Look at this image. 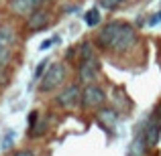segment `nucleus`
I'll return each mask as SVG.
<instances>
[{
    "mask_svg": "<svg viewBox=\"0 0 161 156\" xmlns=\"http://www.w3.org/2000/svg\"><path fill=\"white\" fill-rule=\"evenodd\" d=\"M139 33L126 20H110L98 31L94 37L96 49H102L108 53H126L137 45Z\"/></svg>",
    "mask_w": 161,
    "mask_h": 156,
    "instance_id": "nucleus-1",
    "label": "nucleus"
},
{
    "mask_svg": "<svg viewBox=\"0 0 161 156\" xmlns=\"http://www.w3.org/2000/svg\"><path fill=\"white\" fill-rule=\"evenodd\" d=\"M137 132L145 138V144L149 146V148L157 146V142L161 138V103L141 122V124H139Z\"/></svg>",
    "mask_w": 161,
    "mask_h": 156,
    "instance_id": "nucleus-2",
    "label": "nucleus"
},
{
    "mask_svg": "<svg viewBox=\"0 0 161 156\" xmlns=\"http://www.w3.org/2000/svg\"><path fill=\"white\" fill-rule=\"evenodd\" d=\"M65 75H67V67L65 63H49L47 71L43 73L41 77V85H39V91L41 93H49V91H55L63 85L65 81Z\"/></svg>",
    "mask_w": 161,
    "mask_h": 156,
    "instance_id": "nucleus-3",
    "label": "nucleus"
},
{
    "mask_svg": "<svg viewBox=\"0 0 161 156\" xmlns=\"http://www.w3.org/2000/svg\"><path fill=\"white\" fill-rule=\"evenodd\" d=\"M106 103V91L98 83H88L82 87V102L80 105L86 109H100Z\"/></svg>",
    "mask_w": 161,
    "mask_h": 156,
    "instance_id": "nucleus-4",
    "label": "nucleus"
},
{
    "mask_svg": "<svg viewBox=\"0 0 161 156\" xmlns=\"http://www.w3.org/2000/svg\"><path fill=\"white\" fill-rule=\"evenodd\" d=\"M100 71H102V65H100L98 55L80 59V67H78V79H80V83H84V85H88V83H96V81H98V77H100Z\"/></svg>",
    "mask_w": 161,
    "mask_h": 156,
    "instance_id": "nucleus-5",
    "label": "nucleus"
},
{
    "mask_svg": "<svg viewBox=\"0 0 161 156\" xmlns=\"http://www.w3.org/2000/svg\"><path fill=\"white\" fill-rule=\"evenodd\" d=\"M82 102V87L78 83H69L65 85L55 98V103L59 105L61 109H75Z\"/></svg>",
    "mask_w": 161,
    "mask_h": 156,
    "instance_id": "nucleus-6",
    "label": "nucleus"
},
{
    "mask_svg": "<svg viewBox=\"0 0 161 156\" xmlns=\"http://www.w3.org/2000/svg\"><path fill=\"white\" fill-rule=\"evenodd\" d=\"M14 33L8 27H0V67L6 69L12 61V47H14Z\"/></svg>",
    "mask_w": 161,
    "mask_h": 156,
    "instance_id": "nucleus-7",
    "label": "nucleus"
},
{
    "mask_svg": "<svg viewBox=\"0 0 161 156\" xmlns=\"http://www.w3.org/2000/svg\"><path fill=\"white\" fill-rule=\"evenodd\" d=\"M118 120H120V113H118V109L114 108H100L96 109V122H98V126L104 130L106 134H112L114 130H116L118 126Z\"/></svg>",
    "mask_w": 161,
    "mask_h": 156,
    "instance_id": "nucleus-8",
    "label": "nucleus"
},
{
    "mask_svg": "<svg viewBox=\"0 0 161 156\" xmlns=\"http://www.w3.org/2000/svg\"><path fill=\"white\" fill-rule=\"evenodd\" d=\"M49 23H51V14H49L47 8H37L33 14L27 16V28L31 33H39V31H45V28L49 27Z\"/></svg>",
    "mask_w": 161,
    "mask_h": 156,
    "instance_id": "nucleus-9",
    "label": "nucleus"
},
{
    "mask_svg": "<svg viewBox=\"0 0 161 156\" xmlns=\"http://www.w3.org/2000/svg\"><path fill=\"white\" fill-rule=\"evenodd\" d=\"M41 4H43V0H8L10 12L14 16H23V18H27L37 8H41Z\"/></svg>",
    "mask_w": 161,
    "mask_h": 156,
    "instance_id": "nucleus-10",
    "label": "nucleus"
},
{
    "mask_svg": "<svg viewBox=\"0 0 161 156\" xmlns=\"http://www.w3.org/2000/svg\"><path fill=\"white\" fill-rule=\"evenodd\" d=\"M147 150H149V146L145 144V138H143L139 132H135L133 142L129 144V156H145Z\"/></svg>",
    "mask_w": 161,
    "mask_h": 156,
    "instance_id": "nucleus-11",
    "label": "nucleus"
},
{
    "mask_svg": "<svg viewBox=\"0 0 161 156\" xmlns=\"http://www.w3.org/2000/svg\"><path fill=\"white\" fill-rule=\"evenodd\" d=\"M84 23L88 24V27H98L100 23H102V14H100V8H90V10H86V14H84Z\"/></svg>",
    "mask_w": 161,
    "mask_h": 156,
    "instance_id": "nucleus-12",
    "label": "nucleus"
},
{
    "mask_svg": "<svg viewBox=\"0 0 161 156\" xmlns=\"http://www.w3.org/2000/svg\"><path fill=\"white\" fill-rule=\"evenodd\" d=\"M47 67H49V59H43V61H41L39 65H37V69H35V75H33V79H35V81H37V79H41V77H43V73L47 71Z\"/></svg>",
    "mask_w": 161,
    "mask_h": 156,
    "instance_id": "nucleus-13",
    "label": "nucleus"
},
{
    "mask_svg": "<svg viewBox=\"0 0 161 156\" xmlns=\"http://www.w3.org/2000/svg\"><path fill=\"white\" fill-rule=\"evenodd\" d=\"M55 43H59V37H53V39H47V41H43V43H41V51H45V49L53 47Z\"/></svg>",
    "mask_w": 161,
    "mask_h": 156,
    "instance_id": "nucleus-14",
    "label": "nucleus"
},
{
    "mask_svg": "<svg viewBox=\"0 0 161 156\" xmlns=\"http://www.w3.org/2000/svg\"><path fill=\"white\" fill-rule=\"evenodd\" d=\"M122 2H125V0H104V6L106 8H116V6H120Z\"/></svg>",
    "mask_w": 161,
    "mask_h": 156,
    "instance_id": "nucleus-15",
    "label": "nucleus"
},
{
    "mask_svg": "<svg viewBox=\"0 0 161 156\" xmlns=\"http://www.w3.org/2000/svg\"><path fill=\"white\" fill-rule=\"evenodd\" d=\"M14 156H39L37 152H33V150H19Z\"/></svg>",
    "mask_w": 161,
    "mask_h": 156,
    "instance_id": "nucleus-16",
    "label": "nucleus"
},
{
    "mask_svg": "<svg viewBox=\"0 0 161 156\" xmlns=\"http://www.w3.org/2000/svg\"><path fill=\"white\" fill-rule=\"evenodd\" d=\"M12 138H14V136H12V132H8V134H6V140L2 142V148H8V146L12 144Z\"/></svg>",
    "mask_w": 161,
    "mask_h": 156,
    "instance_id": "nucleus-17",
    "label": "nucleus"
},
{
    "mask_svg": "<svg viewBox=\"0 0 161 156\" xmlns=\"http://www.w3.org/2000/svg\"><path fill=\"white\" fill-rule=\"evenodd\" d=\"M157 23H161V12H159V14H155V16H151V18H149V27H153V24H157Z\"/></svg>",
    "mask_w": 161,
    "mask_h": 156,
    "instance_id": "nucleus-18",
    "label": "nucleus"
},
{
    "mask_svg": "<svg viewBox=\"0 0 161 156\" xmlns=\"http://www.w3.org/2000/svg\"><path fill=\"white\" fill-rule=\"evenodd\" d=\"M2 67H0V87H4V83H6V77H4V75H2Z\"/></svg>",
    "mask_w": 161,
    "mask_h": 156,
    "instance_id": "nucleus-19",
    "label": "nucleus"
},
{
    "mask_svg": "<svg viewBox=\"0 0 161 156\" xmlns=\"http://www.w3.org/2000/svg\"><path fill=\"white\" fill-rule=\"evenodd\" d=\"M0 23H2V18H0ZM0 27H2V24H0Z\"/></svg>",
    "mask_w": 161,
    "mask_h": 156,
    "instance_id": "nucleus-20",
    "label": "nucleus"
}]
</instances>
